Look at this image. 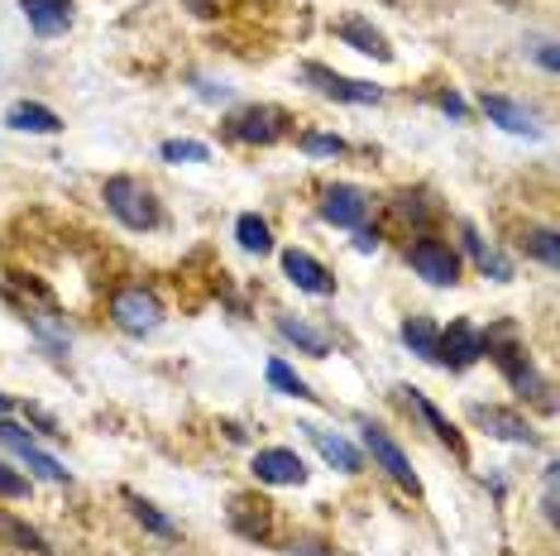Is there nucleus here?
<instances>
[{
	"label": "nucleus",
	"instance_id": "obj_13",
	"mask_svg": "<svg viewBox=\"0 0 560 556\" xmlns=\"http://www.w3.org/2000/svg\"><path fill=\"white\" fill-rule=\"evenodd\" d=\"M469 417H475V427H483V432L499 437V441H513V447H537L532 422H527V417H517V413H508V408H483V403H475Z\"/></svg>",
	"mask_w": 560,
	"mask_h": 556
},
{
	"label": "nucleus",
	"instance_id": "obj_16",
	"mask_svg": "<svg viewBox=\"0 0 560 556\" xmlns=\"http://www.w3.org/2000/svg\"><path fill=\"white\" fill-rule=\"evenodd\" d=\"M398 394H402V398H407V403H412V408H417V417H422V422L431 427V437H436L441 447H451L455 456L465 461V437L455 432V422H451V417H445V413L436 408V403H431V398L422 394V389H398Z\"/></svg>",
	"mask_w": 560,
	"mask_h": 556
},
{
	"label": "nucleus",
	"instance_id": "obj_27",
	"mask_svg": "<svg viewBox=\"0 0 560 556\" xmlns=\"http://www.w3.org/2000/svg\"><path fill=\"white\" fill-rule=\"evenodd\" d=\"M522 250H527L532 259H541L546 269H556V264H560V235L551 231V225H537V231L522 235Z\"/></svg>",
	"mask_w": 560,
	"mask_h": 556
},
{
	"label": "nucleus",
	"instance_id": "obj_22",
	"mask_svg": "<svg viewBox=\"0 0 560 556\" xmlns=\"http://www.w3.org/2000/svg\"><path fill=\"white\" fill-rule=\"evenodd\" d=\"M402 346L412 350V356H422L436 364V350H441V326L431 317H407L402 322Z\"/></svg>",
	"mask_w": 560,
	"mask_h": 556
},
{
	"label": "nucleus",
	"instance_id": "obj_21",
	"mask_svg": "<svg viewBox=\"0 0 560 556\" xmlns=\"http://www.w3.org/2000/svg\"><path fill=\"white\" fill-rule=\"evenodd\" d=\"M231 528L240 537H249V542H269V503L264 499H235Z\"/></svg>",
	"mask_w": 560,
	"mask_h": 556
},
{
	"label": "nucleus",
	"instance_id": "obj_10",
	"mask_svg": "<svg viewBox=\"0 0 560 556\" xmlns=\"http://www.w3.org/2000/svg\"><path fill=\"white\" fill-rule=\"evenodd\" d=\"M483 360V332L475 322L455 317L451 326L441 332V350H436V364H445V370H469V364Z\"/></svg>",
	"mask_w": 560,
	"mask_h": 556
},
{
	"label": "nucleus",
	"instance_id": "obj_31",
	"mask_svg": "<svg viewBox=\"0 0 560 556\" xmlns=\"http://www.w3.org/2000/svg\"><path fill=\"white\" fill-rule=\"evenodd\" d=\"M24 495H30V479L15 475L5 461H0V499H24Z\"/></svg>",
	"mask_w": 560,
	"mask_h": 556
},
{
	"label": "nucleus",
	"instance_id": "obj_29",
	"mask_svg": "<svg viewBox=\"0 0 560 556\" xmlns=\"http://www.w3.org/2000/svg\"><path fill=\"white\" fill-rule=\"evenodd\" d=\"M125 503H130V513H135L139 523L149 528V533H159V537H173V533H177V528H173V518H163V513H159V509H154V503H149V499H139V495H125Z\"/></svg>",
	"mask_w": 560,
	"mask_h": 556
},
{
	"label": "nucleus",
	"instance_id": "obj_23",
	"mask_svg": "<svg viewBox=\"0 0 560 556\" xmlns=\"http://www.w3.org/2000/svg\"><path fill=\"white\" fill-rule=\"evenodd\" d=\"M278 332H283L288 346H298V350H307V356H330V336L326 332H316V326L307 322H298V317H278Z\"/></svg>",
	"mask_w": 560,
	"mask_h": 556
},
{
	"label": "nucleus",
	"instance_id": "obj_14",
	"mask_svg": "<svg viewBox=\"0 0 560 556\" xmlns=\"http://www.w3.org/2000/svg\"><path fill=\"white\" fill-rule=\"evenodd\" d=\"M302 432H307V441L316 451H322V461L326 465H336V471H346V475H360L364 471V451L354 447V441H346L340 432H326V427H302Z\"/></svg>",
	"mask_w": 560,
	"mask_h": 556
},
{
	"label": "nucleus",
	"instance_id": "obj_25",
	"mask_svg": "<svg viewBox=\"0 0 560 556\" xmlns=\"http://www.w3.org/2000/svg\"><path fill=\"white\" fill-rule=\"evenodd\" d=\"M0 537H5L10 547H20V552L54 556V547H48V537H44V533H34L30 523H20V518H10V513H0Z\"/></svg>",
	"mask_w": 560,
	"mask_h": 556
},
{
	"label": "nucleus",
	"instance_id": "obj_8",
	"mask_svg": "<svg viewBox=\"0 0 560 556\" xmlns=\"http://www.w3.org/2000/svg\"><path fill=\"white\" fill-rule=\"evenodd\" d=\"M322 221L336 231H360L369 221V193L354 183H330L322 193Z\"/></svg>",
	"mask_w": 560,
	"mask_h": 556
},
{
	"label": "nucleus",
	"instance_id": "obj_5",
	"mask_svg": "<svg viewBox=\"0 0 560 556\" xmlns=\"http://www.w3.org/2000/svg\"><path fill=\"white\" fill-rule=\"evenodd\" d=\"M360 432H364V451L374 456L378 471H388V479L393 485H402L407 495H422V479H417L412 461H407V451L398 447V441H393L378 422H360Z\"/></svg>",
	"mask_w": 560,
	"mask_h": 556
},
{
	"label": "nucleus",
	"instance_id": "obj_4",
	"mask_svg": "<svg viewBox=\"0 0 560 556\" xmlns=\"http://www.w3.org/2000/svg\"><path fill=\"white\" fill-rule=\"evenodd\" d=\"M407 264L417 269V278H427L431 288H455L460 283V255L436 235H417L407 245Z\"/></svg>",
	"mask_w": 560,
	"mask_h": 556
},
{
	"label": "nucleus",
	"instance_id": "obj_36",
	"mask_svg": "<svg viewBox=\"0 0 560 556\" xmlns=\"http://www.w3.org/2000/svg\"><path fill=\"white\" fill-rule=\"evenodd\" d=\"M10 413H15V403H10L5 394H0V417H10Z\"/></svg>",
	"mask_w": 560,
	"mask_h": 556
},
{
	"label": "nucleus",
	"instance_id": "obj_17",
	"mask_svg": "<svg viewBox=\"0 0 560 556\" xmlns=\"http://www.w3.org/2000/svg\"><path fill=\"white\" fill-rule=\"evenodd\" d=\"M20 10L30 20V30L44 34V39H58L72 24V0H20Z\"/></svg>",
	"mask_w": 560,
	"mask_h": 556
},
{
	"label": "nucleus",
	"instance_id": "obj_28",
	"mask_svg": "<svg viewBox=\"0 0 560 556\" xmlns=\"http://www.w3.org/2000/svg\"><path fill=\"white\" fill-rule=\"evenodd\" d=\"M159 159H163V163H207L211 149L201 144V139H163Z\"/></svg>",
	"mask_w": 560,
	"mask_h": 556
},
{
	"label": "nucleus",
	"instance_id": "obj_20",
	"mask_svg": "<svg viewBox=\"0 0 560 556\" xmlns=\"http://www.w3.org/2000/svg\"><path fill=\"white\" fill-rule=\"evenodd\" d=\"M460 245H465V255L479 264V274L499 278V283H508V278H513V264H508V259H503L493 245H483L479 231H475V225H469V221H460Z\"/></svg>",
	"mask_w": 560,
	"mask_h": 556
},
{
	"label": "nucleus",
	"instance_id": "obj_32",
	"mask_svg": "<svg viewBox=\"0 0 560 556\" xmlns=\"http://www.w3.org/2000/svg\"><path fill=\"white\" fill-rule=\"evenodd\" d=\"M393 207H398L407 221H417V225H422V221L431 217V211L422 207V197H412V193H398V201H393Z\"/></svg>",
	"mask_w": 560,
	"mask_h": 556
},
{
	"label": "nucleus",
	"instance_id": "obj_34",
	"mask_svg": "<svg viewBox=\"0 0 560 556\" xmlns=\"http://www.w3.org/2000/svg\"><path fill=\"white\" fill-rule=\"evenodd\" d=\"M441 111H445L451 120H465V101L455 96V92H441Z\"/></svg>",
	"mask_w": 560,
	"mask_h": 556
},
{
	"label": "nucleus",
	"instance_id": "obj_19",
	"mask_svg": "<svg viewBox=\"0 0 560 556\" xmlns=\"http://www.w3.org/2000/svg\"><path fill=\"white\" fill-rule=\"evenodd\" d=\"M10 130H20V135H58L62 130V116L58 111H48L39 106V101H15L10 106V116H5Z\"/></svg>",
	"mask_w": 560,
	"mask_h": 556
},
{
	"label": "nucleus",
	"instance_id": "obj_3",
	"mask_svg": "<svg viewBox=\"0 0 560 556\" xmlns=\"http://www.w3.org/2000/svg\"><path fill=\"white\" fill-rule=\"evenodd\" d=\"M110 322L120 326L125 336H149L163 326V302L149 288H116L110 293Z\"/></svg>",
	"mask_w": 560,
	"mask_h": 556
},
{
	"label": "nucleus",
	"instance_id": "obj_26",
	"mask_svg": "<svg viewBox=\"0 0 560 556\" xmlns=\"http://www.w3.org/2000/svg\"><path fill=\"white\" fill-rule=\"evenodd\" d=\"M264 374H269V384L278 389V394L302 398V403H312V398H316V394H312V384H307L302 374H292V364H288V360H269V370H264Z\"/></svg>",
	"mask_w": 560,
	"mask_h": 556
},
{
	"label": "nucleus",
	"instance_id": "obj_12",
	"mask_svg": "<svg viewBox=\"0 0 560 556\" xmlns=\"http://www.w3.org/2000/svg\"><path fill=\"white\" fill-rule=\"evenodd\" d=\"M283 274L298 293H312V298H336V278L322 259H312L307 250H283Z\"/></svg>",
	"mask_w": 560,
	"mask_h": 556
},
{
	"label": "nucleus",
	"instance_id": "obj_35",
	"mask_svg": "<svg viewBox=\"0 0 560 556\" xmlns=\"http://www.w3.org/2000/svg\"><path fill=\"white\" fill-rule=\"evenodd\" d=\"M537 62H541V68H546V72H556V68H560V58H556V44H541V54H537Z\"/></svg>",
	"mask_w": 560,
	"mask_h": 556
},
{
	"label": "nucleus",
	"instance_id": "obj_6",
	"mask_svg": "<svg viewBox=\"0 0 560 556\" xmlns=\"http://www.w3.org/2000/svg\"><path fill=\"white\" fill-rule=\"evenodd\" d=\"M302 78H307L316 92L330 96V101H350V106H378V101H384V86L360 82V78H340V72H330L326 62H307Z\"/></svg>",
	"mask_w": 560,
	"mask_h": 556
},
{
	"label": "nucleus",
	"instance_id": "obj_11",
	"mask_svg": "<svg viewBox=\"0 0 560 556\" xmlns=\"http://www.w3.org/2000/svg\"><path fill=\"white\" fill-rule=\"evenodd\" d=\"M249 471H254L259 485H307V461H302L292 447H264V451H254Z\"/></svg>",
	"mask_w": 560,
	"mask_h": 556
},
{
	"label": "nucleus",
	"instance_id": "obj_30",
	"mask_svg": "<svg viewBox=\"0 0 560 556\" xmlns=\"http://www.w3.org/2000/svg\"><path fill=\"white\" fill-rule=\"evenodd\" d=\"M302 154H316V159H336V154H346V139L340 135H326V130H302Z\"/></svg>",
	"mask_w": 560,
	"mask_h": 556
},
{
	"label": "nucleus",
	"instance_id": "obj_15",
	"mask_svg": "<svg viewBox=\"0 0 560 556\" xmlns=\"http://www.w3.org/2000/svg\"><path fill=\"white\" fill-rule=\"evenodd\" d=\"M479 111L489 116L499 130H508V135H537V116H532L527 106H517L513 96H499V92H483L479 96Z\"/></svg>",
	"mask_w": 560,
	"mask_h": 556
},
{
	"label": "nucleus",
	"instance_id": "obj_24",
	"mask_svg": "<svg viewBox=\"0 0 560 556\" xmlns=\"http://www.w3.org/2000/svg\"><path fill=\"white\" fill-rule=\"evenodd\" d=\"M235 240H240V250H245V255H269V250H273L269 221L254 217V211H245V217L235 221Z\"/></svg>",
	"mask_w": 560,
	"mask_h": 556
},
{
	"label": "nucleus",
	"instance_id": "obj_2",
	"mask_svg": "<svg viewBox=\"0 0 560 556\" xmlns=\"http://www.w3.org/2000/svg\"><path fill=\"white\" fill-rule=\"evenodd\" d=\"M101 197H106V207H110V217H116L125 231H159L163 225V207H159V197L149 193L139 178H106V187H101Z\"/></svg>",
	"mask_w": 560,
	"mask_h": 556
},
{
	"label": "nucleus",
	"instance_id": "obj_7",
	"mask_svg": "<svg viewBox=\"0 0 560 556\" xmlns=\"http://www.w3.org/2000/svg\"><path fill=\"white\" fill-rule=\"evenodd\" d=\"M225 125H231V139H240V144H278V139L288 135V111L245 106V111H235Z\"/></svg>",
	"mask_w": 560,
	"mask_h": 556
},
{
	"label": "nucleus",
	"instance_id": "obj_33",
	"mask_svg": "<svg viewBox=\"0 0 560 556\" xmlns=\"http://www.w3.org/2000/svg\"><path fill=\"white\" fill-rule=\"evenodd\" d=\"M354 250H360V255H374V250H378V231L360 225V231H354Z\"/></svg>",
	"mask_w": 560,
	"mask_h": 556
},
{
	"label": "nucleus",
	"instance_id": "obj_1",
	"mask_svg": "<svg viewBox=\"0 0 560 556\" xmlns=\"http://www.w3.org/2000/svg\"><path fill=\"white\" fill-rule=\"evenodd\" d=\"M483 356H489V360L508 374V384H513L517 394H527V398H541V394H546V379L537 374V364H532L527 346L517 340V326H513V322L493 326V332L483 336Z\"/></svg>",
	"mask_w": 560,
	"mask_h": 556
},
{
	"label": "nucleus",
	"instance_id": "obj_9",
	"mask_svg": "<svg viewBox=\"0 0 560 556\" xmlns=\"http://www.w3.org/2000/svg\"><path fill=\"white\" fill-rule=\"evenodd\" d=\"M0 441H5L15 456L30 465L34 475H44V479H54V485H68V471H62V461L58 456H48V451H39V441H34V432H24L20 422H10V417H0Z\"/></svg>",
	"mask_w": 560,
	"mask_h": 556
},
{
	"label": "nucleus",
	"instance_id": "obj_18",
	"mask_svg": "<svg viewBox=\"0 0 560 556\" xmlns=\"http://www.w3.org/2000/svg\"><path fill=\"white\" fill-rule=\"evenodd\" d=\"M336 39L346 44V48H354V54H364V58L393 62V48H388V39H384V34H378L369 20H340V24H336Z\"/></svg>",
	"mask_w": 560,
	"mask_h": 556
}]
</instances>
